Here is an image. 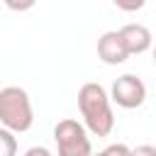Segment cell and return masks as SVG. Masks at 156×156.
<instances>
[{"label":"cell","instance_id":"1","mask_svg":"<svg viewBox=\"0 0 156 156\" xmlns=\"http://www.w3.org/2000/svg\"><path fill=\"white\" fill-rule=\"evenodd\" d=\"M78 110L83 124L95 136H107L115 129V112L107 90L100 83H83L78 90Z\"/></svg>","mask_w":156,"mask_h":156},{"label":"cell","instance_id":"2","mask_svg":"<svg viewBox=\"0 0 156 156\" xmlns=\"http://www.w3.org/2000/svg\"><path fill=\"white\" fill-rule=\"evenodd\" d=\"M0 124L15 134L29 132L34 124V110L29 93L20 85H7L0 90Z\"/></svg>","mask_w":156,"mask_h":156},{"label":"cell","instance_id":"3","mask_svg":"<svg viewBox=\"0 0 156 156\" xmlns=\"http://www.w3.org/2000/svg\"><path fill=\"white\" fill-rule=\"evenodd\" d=\"M54 141L58 156H93V144L88 129L78 119H58L54 127Z\"/></svg>","mask_w":156,"mask_h":156},{"label":"cell","instance_id":"4","mask_svg":"<svg viewBox=\"0 0 156 156\" xmlns=\"http://www.w3.org/2000/svg\"><path fill=\"white\" fill-rule=\"evenodd\" d=\"M110 100L117 102V105L124 107V110L141 107L144 100H146V85H144V80H141L139 76H134V73H124V76H119V78L112 83Z\"/></svg>","mask_w":156,"mask_h":156},{"label":"cell","instance_id":"5","mask_svg":"<svg viewBox=\"0 0 156 156\" xmlns=\"http://www.w3.org/2000/svg\"><path fill=\"white\" fill-rule=\"evenodd\" d=\"M98 58L102 63H107V66H122L129 58V51H127L122 37H119V29L100 34V39H98Z\"/></svg>","mask_w":156,"mask_h":156},{"label":"cell","instance_id":"6","mask_svg":"<svg viewBox=\"0 0 156 156\" xmlns=\"http://www.w3.org/2000/svg\"><path fill=\"white\" fill-rule=\"evenodd\" d=\"M119 37H122V41H124L129 56H134V54H144V51H149L151 44H154V37H151L149 27L136 24V22H134V24H124V27L119 29Z\"/></svg>","mask_w":156,"mask_h":156},{"label":"cell","instance_id":"7","mask_svg":"<svg viewBox=\"0 0 156 156\" xmlns=\"http://www.w3.org/2000/svg\"><path fill=\"white\" fill-rule=\"evenodd\" d=\"M0 156H17V136L5 127H0Z\"/></svg>","mask_w":156,"mask_h":156},{"label":"cell","instance_id":"8","mask_svg":"<svg viewBox=\"0 0 156 156\" xmlns=\"http://www.w3.org/2000/svg\"><path fill=\"white\" fill-rule=\"evenodd\" d=\"M93 156H132V149L127 144H110V146H105L102 151H98Z\"/></svg>","mask_w":156,"mask_h":156},{"label":"cell","instance_id":"9","mask_svg":"<svg viewBox=\"0 0 156 156\" xmlns=\"http://www.w3.org/2000/svg\"><path fill=\"white\" fill-rule=\"evenodd\" d=\"M2 5L12 12H27L37 5V0H2Z\"/></svg>","mask_w":156,"mask_h":156},{"label":"cell","instance_id":"10","mask_svg":"<svg viewBox=\"0 0 156 156\" xmlns=\"http://www.w3.org/2000/svg\"><path fill=\"white\" fill-rule=\"evenodd\" d=\"M112 2H115V7L122 10V12H136V10H141V7L146 5V0H112Z\"/></svg>","mask_w":156,"mask_h":156},{"label":"cell","instance_id":"11","mask_svg":"<svg viewBox=\"0 0 156 156\" xmlns=\"http://www.w3.org/2000/svg\"><path fill=\"white\" fill-rule=\"evenodd\" d=\"M132 156H156V146L151 144H139L132 149Z\"/></svg>","mask_w":156,"mask_h":156},{"label":"cell","instance_id":"12","mask_svg":"<svg viewBox=\"0 0 156 156\" xmlns=\"http://www.w3.org/2000/svg\"><path fill=\"white\" fill-rule=\"evenodd\" d=\"M24 156H54L46 146H29L27 151H24Z\"/></svg>","mask_w":156,"mask_h":156},{"label":"cell","instance_id":"13","mask_svg":"<svg viewBox=\"0 0 156 156\" xmlns=\"http://www.w3.org/2000/svg\"><path fill=\"white\" fill-rule=\"evenodd\" d=\"M154 63H156V46H154Z\"/></svg>","mask_w":156,"mask_h":156},{"label":"cell","instance_id":"14","mask_svg":"<svg viewBox=\"0 0 156 156\" xmlns=\"http://www.w3.org/2000/svg\"><path fill=\"white\" fill-rule=\"evenodd\" d=\"M0 2H2V0H0Z\"/></svg>","mask_w":156,"mask_h":156}]
</instances>
